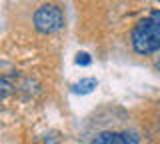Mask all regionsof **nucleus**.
I'll return each instance as SVG.
<instances>
[{
  "mask_svg": "<svg viewBox=\"0 0 160 144\" xmlns=\"http://www.w3.org/2000/svg\"><path fill=\"white\" fill-rule=\"evenodd\" d=\"M156 68H158V70H160V56L156 58Z\"/></svg>",
  "mask_w": 160,
  "mask_h": 144,
  "instance_id": "8",
  "label": "nucleus"
},
{
  "mask_svg": "<svg viewBox=\"0 0 160 144\" xmlns=\"http://www.w3.org/2000/svg\"><path fill=\"white\" fill-rule=\"evenodd\" d=\"M14 88V76H0V102L10 96Z\"/></svg>",
  "mask_w": 160,
  "mask_h": 144,
  "instance_id": "5",
  "label": "nucleus"
},
{
  "mask_svg": "<svg viewBox=\"0 0 160 144\" xmlns=\"http://www.w3.org/2000/svg\"><path fill=\"white\" fill-rule=\"evenodd\" d=\"M96 86H98L96 78H82V80L74 82L72 86H70V90H72L74 94H90Z\"/></svg>",
  "mask_w": 160,
  "mask_h": 144,
  "instance_id": "4",
  "label": "nucleus"
},
{
  "mask_svg": "<svg viewBox=\"0 0 160 144\" xmlns=\"http://www.w3.org/2000/svg\"><path fill=\"white\" fill-rule=\"evenodd\" d=\"M138 142H140L138 132L134 130H122V132L104 130L92 138V144H138Z\"/></svg>",
  "mask_w": 160,
  "mask_h": 144,
  "instance_id": "3",
  "label": "nucleus"
},
{
  "mask_svg": "<svg viewBox=\"0 0 160 144\" xmlns=\"http://www.w3.org/2000/svg\"><path fill=\"white\" fill-rule=\"evenodd\" d=\"M36 144H62V140H60V134L58 132L50 130L46 134H42V136H38Z\"/></svg>",
  "mask_w": 160,
  "mask_h": 144,
  "instance_id": "6",
  "label": "nucleus"
},
{
  "mask_svg": "<svg viewBox=\"0 0 160 144\" xmlns=\"http://www.w3.org/2000/svg\"><path fill=\"white\" fill-rule=\"evenodd\" d=\"M32 20H34V28L40 34H52L64 26V12L58 4H42L34 12Z\"/></svg>",
  "mask_w": 160,
  "mask_h": 144,
  "instance_id": "2",
  "label": "nucleus"
},
{
  "mask_svg": "<svg viewBox=\"0 0 160 144\" xmlns=\"http://www.w3.org/2000/svg\"><path fill=\"white\" fill-rule=\"evenodd\" d=\"M130 44L136 54L160 52V10H152L146 18L138 20L130 32Z\"/></svg>",
  "mask_w": 160,
  "mask_h": 144,
  "instance_id": "1",
  "label": "nucleus"
},
{
  "mask_svg": "<svg viewBox=\"0 0 160 144\" xmlns=\"http://www.w3.org/2000/svg\"><path fill=\"white\" fill-rule=\"evenodd\" d=\"M78 64V66H88L90 62H92V58H90V54L88 52H78L76 54V60H74Z\"/></svg>",
  "mask_w": 160,
  "mask_h": 144,
  "instance_id": "7",
  "label": "nucleus"
}]
</instances>
